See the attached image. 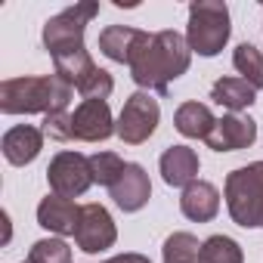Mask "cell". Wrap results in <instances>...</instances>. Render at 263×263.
Returning <instances> with one entry per match:
<instances>
[{"label":"cell","mask_w":263,"mask_h":263,"mask_svg":"<svg viewBox=\"0 0 263 263\" xmlns=\"http://www.w3.org/2000/svg\"><path fill=\"white\" fill-rule=\"evenodd\" d=\"M189 62H192V50H189L186 34L167 28V31H155V34L143 31L127 68L140 90L164 96L171 90V81H177L189 71Z\"/></svg>","instance_id":"1"},{"label":"cell","mask_w":263,"mask_h":263,"mask_svg":"<svg viewBox=\"0 0 263 263\" xmlns=\"http://www.w3.org/2000/svg\"><path fill=\"white\" fill-rule=\"evenodd\" d=\"M74 87L62 74H25L0 84V111L4 115H53L68 111Z\"/></svg>","instance_id":"2"},{"label":"cell","mask_w":263,"mask_h":263,"mask_svg":"<svg viewBox=\"0 0 263 263\" xmlns=\"http://www.w3.org/2000/svg\"><path fill=\"white\" fill-rule=\"evenodd\" d=\"M223 198H226V211L232 223H238L241 229L263 226V161L235 167L226 177Z\"/></svg>","instance_id":"3"},{"label":"cell","mask_w":263,"mask_h":263,"mask_svg":"<svg viewBox=\"0 0 263 263\" xmlns=\"http://www.w3.org/2000/svg\"><path fill=\"white\" fill-rule=\"evenodd\" d=\"M232 22H229V7L223 0H195L189 4V25H186V41L189 50L211 59L223 53L229 44Z\"/></svg>","instance_id":"4"},{"label":"cell","mask_w":263,"mask_h":263,"mask_svg":"<svg viewBox=\"0 0 263 263\" xmlns=\"http://www.w3.org/2000/svg\"><path fill=\"white\" fill-rule=\"evenodd\" d=\"M96 16H99V4H93V0L65 7L62 13L50 16L44 22V50L53 59H65V56L84 53L87 50L84 47V31H87V25Z\"/></svg>","instance_id":"5"},{"label":"cell","mask_w":263,"mask_h":263,"mask_svg":"<svg viewBox=\"0 0 263 263\" xmlns=\"http://www.w3.org/2000/svg\"><path fill=\"white\" fill-rule=\"evenodd\" d=\"M158 121H161L158 99L152 93H146V90H137L124 102V108L118 115V124H115V134L127 146H143L158 130Z\"/></svg>","instance_id":"6"},{"label":"cell","mask_w":263,"mask_h":263,"mask_svg":"<svg viewBox=\"0 0 263 263\" xmlns=\"http://www.w3.org/2000/svg\"><path fill=\"white\" fill-rule=\"evenodd\" d=\"M47 183L53 195L62 198H81L90 186H93V174H90V158L71 149H62L53 155L50 167H47Z\"/></svg>","instance_id":"7"},{"label":"cell","mask_w":263,"mask_h":263,"mask_svg":"<svg viewBox=\"0 0 263 263\" xmlns=\"http://www.w3.org/2000/svg\"><path fill=\"white\" fill-rule=\"evenodd\" d=\"M115 241H118V229H115L111 214L102 204H96V201L81 204V220H78V229H74V245L84 254H102Z\"/></svg>","instance_id":"8"},{"label":"cell","mask_w":263,"mask_h":263,"mask_svg":"<svg viewBox=\"0 0 263 263\" xmlns=\"http://www.w3.org/2000/svg\"><path fill=\"white\" fill-rule=\"evenodd\" d=\"M115 118L108 99H81L71 111V134L78 143H102L115 134Z\"/></svg>","instance_id":"9"},{"label":"cell","mask_w":263,"mask_h":263,"mask_svg":"<svg viewBox=\"0 0 263 263\" xmlns=\"http://www.w3.org/2000/svg\"><path fill=\"white\" fill-rule=\"evenodd\" d=\"M204 143L214 152H241L257 143V121L245 115H223L217 118L211 137Z\"/></svg>","instance_id":"10"},{"label":"cell","mask_w":263,"mask_h":263,"mask_svg":"<svg viewBox=\"0 0 263 263\" xmlns=\"http://www.w3.org/2000/svg\"><path fill=\"white\" fill-rule=\"evenodd\" d=\"M111 192V201L124 211V214H137L149 204L152 198V183H149V174L143 164H127L121 180L108 189Z\"/></svg>","instance_id":"11"},{"label":"cell","mask_w":263,"mask_h":263,"mask_svg":"<svg viewBox=\"0 0 263 263\" xmlns=\"http://www.w3.org/2000/svg\"><path fill=\"white\" fill-rule=\"evenodd\" d=\"M0 149H4V158L13 167H25L44 149V130L41 127H31V124H16V127H10L7 134H4Z\"/></svg>","instance_id":"12"},{"label":"cell","mask_w":263,"mask_h":263,"mask_svg":"<svg viewBox=\"0 0 263 263\" xmlns=\"http://www.w3.org/2000/svg\"><path fill=\"white\" fill-rule=\"evenodd\" d=\"M158 167H161V180L174 189H186L198 180V171H201V161H198V152L189 149V146H171L161 152L158 158Z\"/></svg>","instance_id":"13"},{"label":"cell","mask_w":263,"mask_h":263,"mask_svg":"<svg viewBox=\"0 0 263 263\" xmlns=\"http://www.w3.org/2000/svg\"><path fill=\"white\" fill-rule=\"evenodd\" d=\"M78 220H81V204H74V198H62V195H47L41 204H37V223L53 232L56 238H65V235H74L78 229Z\"/></svg>","instance_id":"14"},{"label":"cell","mask_w":263,"mask_h":263,"mask_svg":"<svg viewBox=\"0 0 263 263\" xmlns=\"http://www.w3.org/2000/svg\"><path fill=\"white\" fill-rule=\"evenodd\" d=\"M180 211L192 223H211L220 214V192L208 180H195L192 186L183 189L180 195Z\"/></svg>","instance_id":"15"},{"label":"cell","mask_w":263,"mask_h":263,"mask_svg":"<svg viewBox=\"0 0 263 263\" xmlns=\"http://www.w3.org/2000/svg\"><path fill=\"white\" fill-rule=\"evenodd\" d=\"M214 124H217L214 111H211L204 102H195V99L183 102V105L174 111V127L180 130L186 140H208L211 130H214Z\"/></svg>","instance_id":"16"},{"label":"cell","mask_w":263,"mask_h":263,"mask_svg":"<svg viewBox=\"0 0 263 263\" xmlns=\"http://www.w3.org/2000/svg\"><path fill=\"white\" fill-rule=\"evenodd\" d=\"M143 31L140 28H130V25H108L99 31V53L111 62H121L127 65L130 56H134L137 44H140Z\"/></svg>","instance_id":"17"},{"label":"cell","mask_w":263,"mask_h":263,"mask_svg":"<svg viewBox=\"0 0 263 263\" xmlns=\"http://www.w3.org/2000/svg\"><path fill=\"white\" fill-rule=\"evenodd\" d=\"M211 99L217 105H223L229 115H238V111H245L257 102V90L241 78H220L211 87Z\"/></svg>","instance_id":"18"},{"label":"cell","mask_w":263,"mask_h":263,"mask_svg":"<svg viewBox=\"0 0 263 263\" xmlns=\"http://www.w3.org/2000/svg\"><path fill=\"white\" fill-rule=\"evenodd\" d=\"M232 65L241 74V81H248L254 90H263V53L254 44H238L232 53Z\"/></svg>","instance_id":"19"},{"label":"cell","mask_w":263,"mask_h":263,"mask_svg":"<svg viewBox=\"0 0 263 263\" xmlns=\"http://www.w3.org/2000/svg\"><path fill=\"white\" fill-rule=\"evenodd\" d=\"M198 263H245L241 245L229 235H211L201 241Z\"/></svg>","instance_id":"20"},{"label":"cell","mask_w":263,"mask_h":263,"mask_svg":"<svg viewBox=\"0 0 263 263\" xmlns=\"http://www.w3.org/2000/svg\"><path fill=\"white\" fill-rule=\"evenodd\" d=\"M198 254H201V241L192 232H174V235H167V241L161 248L164 263H198Z\"/></svg>","instance_id":"21"},{"label":"cell","mask_w":263,"mask_h":263,"mask_svg":"<svg viewBox=\"0 0 263 263\" xmlns=\"http://www.w3.org/2000/svg\"><path fill=\"white\" fill-rule=\"evenodd\" d=\"M124 167H127V161L118 152H93L90 155V174H93V183H99V186L111 189L121 180Z\"/></svg>","instance_id":"22"},{"label":"cell","mask_w":263,"mask_h":263,"mask_svg":"<svg viewBox=\"0 0 263 263\" xmlns=\"http://www.w3.org/2000/svg\"><path fill=\"white\" fill-rule=\"evenodd\" d=\"M28 263H71V248L65 238H41L31 245Z\"/></svg>","instance_id":"23"},{"label":"cell","mask_w":263,"mask_h":263,"mask_svg":"<svg viewBox=\"0 0 263 263\" xmlns=\"http://www.w3.org/2000/svg\"><path fill=\"white\" fill-rule=\"evenodd\" d=\"M84 99H108L111 96V90H115V81H111V74L105 71V68H93V71H87L84 78H81V84L74 87Z\"/></svg>","instance_id":"24"},{"label":"cell","mask_w":263,"mask_h":263,"mask_svg":"<svg viewBox=\"0 0 263 263\" xmlns=\"http://www.w3.org/2000/svg\"><path fill=\"white\" fill-rule=\"evenodd\" d=\"M44 137L56 140V143H71L74 134H71V111H53V115H44Z\"/></svg>","instance_id":"25"},{"label":"cell","mask_w":263,"mask_h":263,"mask_svg":"<svg viewBox=\"0 0 263 263\" xmlns=\"http://www.w3.org/2000/svg\"><path fill=\"white\" fill-rule=\"evenodd\" d=\"M102 263H152L146 254H118V257H108V260H102Z\"/></svg>","instance_id":"26"},{"label":"cell","mask_w":263,"mask_h":263,"mask_svg":"<svg viewBox=\"0 0 263 263\" xmlns=\"http://www.w3.org/2000/svg\"><path fill=\"white\" fill-rule=\"evenodd\" d=\"M10 238H13V226H10V214L4 211V245H10Z\"/></svg>","instance_id":"27"},{"label":"cell","mask_w":263,"mask_h":263,"mask_svg":"<svg viewBox=\"0 0 263 263\" xmlns=\"http://www.w3.org/2000/svg\"><path fill=\"white\" fill-rule=\"evenodd\" d=\"M22 263H28V260H22Z\"/></svg>","instance_id":"28"}]
</instances>
